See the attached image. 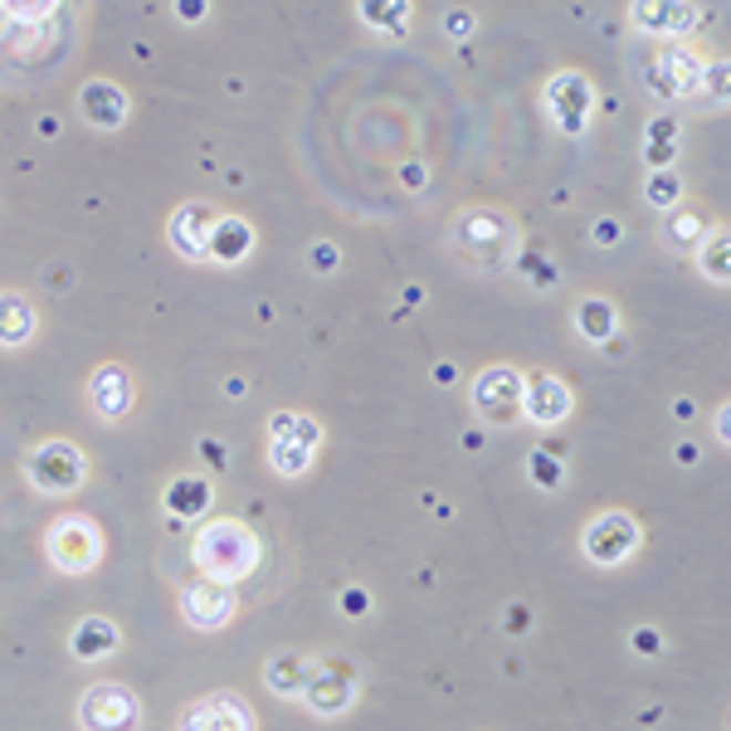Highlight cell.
Listing matches in <instances>:
<instances>
[{"label":"cell","instance_id":"1","mask_svg":"<svg viewBox=\"0 0 731 731\" xmlns=\"http://www.w3.org/2000/svg\"><path fill=\"white\" fill-rule=\"evenodd\" d=\"M195 560H200L205 576L235 580V576H244V570H254L259 542H254L239 522H215V527H205L200 536H195Z\"/></svg>","mask_w":731,"mask_h":731},{"label":"cell","instance_id":"2","mask_svg":"<svg viewBox=\"0 0 731 731\" xmlns=\"http://www.w3.org/2000/svg\"><path fill=\"white\" fill-rule=\"evenodd\" d=\"M454 244L469 254L473 264H503L507 244H512V225H507L503 210H493V205H473V210L459 215Z\"/></svg>","mask_w":731,"mask_h":731},{"label":"cell","instance_id":"3","mask_svg":"<svg viewBox=\"0 0 731 731\" xmlns=\"http://www.w3.org/2000/svg\"><path fill=\"white\" fill-rule=\"evenodd\" d=\"M317 439H322V430H317V420H308V414H274L268 420V459H274L278 473H302L317 449Z\"/></svg>","mask_w":731,"mask_h":731},{"label":"cell","instance_id":"4","mask_svg":"<svg viewBox=\"0 0 731 731\" xmlns=\"http://www.w3.org/2000/svg\"><path fill=\"white\" fill-rule=\"evenodd\" d=\"M30 483L44 487V493H73L83 483V454L64 439H49L30 459Z\"/></svg>","mask_w":731,"mask_h":731},{"label":"cell","instance_id":"5","mask_svg":"<svg viewBox=\"0 0 731 731\" xmlns=\"http://www.w3.org/2000/svg\"><path fill=\"white\" fill-rule=\"evenodd\" d=\"M546 107H552V117H556L560 132L580 137L585 122H590V107H595L590 79H585V73H556V79L546 83Z\"/></svg>","mask_w":731,"mask_h":731},{"label":"cell","instance_id":"6","mask_svg":"<svg viewBox=\"0 0 731 731\" xmlns=\"http://www.w3.org/2000/svg\"><path fill=\"white\" fill-rule=\"evenodd\" d=\"M473 405L493 424H512L522 410V375L512 366H487L478 375V385H473Z\"/></svg>","mask_w":731,"mask_h":731},{"label":"cell","instance_id":"7","mask_svg":"<svg viewBox=\"0 0 731 731\" xmlns=\"http://www.w3.org/2000/svg\"><path fill=\"white\" fill-rule=\"evenodd\" d=\"M83 727L89 731H132L137 727V698H132L127 688H117V682H97L89 688V698H83Z\"/></svg>","mask_w":731,"mask_h":731},{"label":"cell","instance_id":"8","mask_svg":"<svg viewBox=\"0 0 731 731\" xmlns=\"http://www.w3.org/2000/svg\"><path fill=\"white\" fill-rule=\"evenodd\" d=\"M634 546H639V522L625 517V512H605V517H595L585 527V552H590V560H600V566L625 560Z\"/></svg>","mask_w":731,"mask_h":731},{"label":"cell","instance_id":"9","mask_svg":"<svg viewBox=\"0 0 731 731\" xmlns=\"http://www.w3.org/2000/svg\"><path fill=\"white\" fill-rule=\"evenodd\" d=\"M97 552H103V542H97V532L83 517H64L49 527V556H54V566L89 570L97 560Z\"/></svg>","mask_w":731,"mask_h":731},{"label":"cell","instance_id":"10","mask_svg":"<svg viewBox=\"0 0 731 731\" xmlns=\"http://www.w3.org/2000/svg\"><path fill=\"white\" fill-rule=\"evenodd\" d=\"M215 210L205 200H191L181 205L176 215H171V244H176L181 254H186L191 264H205L210 259V229H215Z\"/></svg>","mask_w":731,"mask_h":731},{"label":"cell","instance_id":"11","mask_svg":"<svg viewBox=\"0 0 731 731\" xmlns=\"http://www.w3.org/2000/svg\"><path fill=\"white\" fill-rule=\"evenodd\" d=\"M181 609H186V619L195 629H219V625H229V615H235V595H229L219 580H191L186 595H181Z\"/></svg>","mask_w":731,"mask_h":731},{"label":"cell","instance_id":"12","mask_svg":"<svg viewBox=\"0 0 731 731\" xmlns=\"http://www.w3.org/2000/svg\"><path fill=\"white\" fill-rule=\"evenodd\" d=\"M181 731H254V722H249V712H244L239 698L215 692V698H200L195 707H186Z\"/></svg>","mask_w":731,"mask_h":731},{"label":"cell","instance_id":"13","mask_svg":"<svg viewBox=\"0 0 731 731\" xmlns=\"http://www.w3.org/2000/svg\"><path fill=\"white\" fill-rule=\"evenodd\" d=\"M702 73H707V64L698 54H688V49H668V54L658 59V69H649V83H653L658 97H682V93L698 89Z\"/></svg>","mask_w":731,"mask_h":731},{"label":"cell","instance_id":"14","mask_svg":"<svg viewBox=\"0 0 731 731\" xmlns=\"http://www.w3.org/2000/svg\"><path fill=\"white\" fill-rule=\"evenodd\" d=\"M522 410L536 424H560L570 414V390L556 375H532V385H522Z\"/></svg>","mask_w":731,"mask_h":731},{"label":"cell","instance_id":"15","mask_svg":"<svg viewBox=\"0 0 731 731\" xmlns=\"http://www.w3.org/2000/svg\"><path fill=\"white\" fill-rule=\"evenodd\" d=\"M89 400H93V410L103 414V420H122V414L132 410V375L122 371V366H103V371H93Z\"/></svg>","mask_w":731,"mask_h":731},{"label":"cell","instance_id":"16","mask_svg":"<svg viewBox=\"0 0 731 731\" xmlns=\"http://www.w3.org/2000/svg\"><path fill=\"white\" fill-rule=\"evenodd\" d=\"M79 107L93 127H122V117H127V93L107 79H93V83H83Z\"/></svg>","mask_w":731,"mask_h":731},{"label":"cell","instance_id":"17","mask_svg":"<svg viewBox=\"0 0 731 731\" xmlns=\"http://www.w3.org/2000/svg\"><path fill=\"white\" fill-rule=\"evenodd\" d=\"M308 702H312V712H322V717H332L341 712V707L351 702V673L347 668H337V663H322V668H312V678H308Z\"/></svg>","mask_w":731,"mask_h":731},{"label":"cell","instance_id":"18","mask_svg":"<svg viewBox=\"0 0 731 731\" xmlns=\"http://www.w3.org/2000/svg\"><path fill=\"white\" fill-rule=\"evenodd\" d=\"M249 244H254V229L244 225V219H235V215L215 219V229H210V259H219V264H239L244 254H249Z\"/></svg>","mask_w":731,"mask_h":731},{"label":"cell","instance_id":"19","mask_svg":"<svg viewBox=\"0 0 731 731\" xmlns=\"http://www.w3.org/2000/svg\"><path fill=\"white\" fill-rule=\"evenodd\" d=\"M34 332V308L20 292H0V347H24Z\"/></svg>","mask_w":731,"mask_h":731},{"label":"cell","instance_id":"20","mask_svg":"<svg viewBox=\"0 0 731 731\" xmlns=\"http://www.w3.org/2000/svg\"><path fill=\"white\" fill-rule=\"evenodd\" d=\"M205 507H210V483L205 478H176L166 487V512L171 517L186 522V517H200Z\"/></svg>","mask_w":731,"mask_h":731},{"label":"cell","instance_id":"21","mask_svg":"<svg viewBox=\"0 0 731 731\" xmlns=\"http://www.w3.org/2000/svg\"><path fill=\"white\" fill-rule=\"evenodd\" d=\"M615 302H605V298H585L580 308H576V332L585 341H609L615 337Z\"/></svg>","mask_w":731,"mask_h":731},{"label":"cell","instance_id":"22","mask_svg":"<svg viewBox=\"0 0 731 731\" xmlns=\"http://www.w3.org/2000/svg\"><path fill=\"white\" fill-rule=\"evenodd\" d=\"M113 644H117V629H113V619H103V615H89L79 629H73V653L79 658H103Z\"/></svg>","mask_w":731,"mask_h":731},{"label":"cell","instance_id":"23","mask_svg":"<svg viewBox=\"0 0 731 731\" xmlns=\"http://www.w3.org/2000/svg\"><path fill=\"white\" fill-rule=\"evenodd\" d=\"M629 16L658 34H678V30H688V24H698V10L692 6H634Z\"/></svg>","mask_w":731,"mask_h":731},{"label":"cell","instance_id":"24","mask_svg":"<svg viewBox=\"0 0 731 731\" xmlns=\"http://www.w3.org/2000/svg\"><path fill=\"white\" fill-rule=\"evenodd\" d=\"M308 678H312V668L302 663L298 653H278L274 663H268V688L284 692V698H292V692L308 688Z\"/></svg>","mask_w":731,"mask_h":731},{"label":"cell","instance_id":"25","mask_svg":"<svg viewBox=\"0 0 731 731\" xmlns=\"http://www.w3.org/2000/svg\"><path fill=\"white\" fill-rule=\"evenodd\" d=\"M644 156L653 166H668L678 156V122L673 117H653L649 132H644Z\"/></svg>","mask_w":731,"mask_h":731},{"label":"cell","instance_id":"26","mask_svg":"<svg viewBox=\"0 0 731 731\" xmlns=\"http://www.w3.org/2000/svg\"><path fill=\"white\" fill-rule=\"evenodd\" d=\"M707 235V219L698 210H678L673 219L663 225V239H668V249H692Z\"/></svg>","mask_w":731,"mask_h":731},{"label":"cell","instance_id":"27","mask_svg":"<svg viewBox=\"0 0 731 731\" xmlns=\"http://www.w3.org/2000/svg\"><path fill=\"white\" fill-rule=\"evenodd\" d=\"M702 274L717 278V284H727V278H731V239L722 235V229L707 239V249H702Z\"/></svg>","mask_w":731,"mask_h":731},{"label":"cell","instance_id":"28","mask_svg":"<svg viewBox=\"0 0 731 731\" xmlns=\"http://www.w3.org/2000/svg\"><path fill=\"white\" fill-rule=\"evenodd\" d=\"M678 200H682V181L673 176V171H658V176H649V205H658V210H673Z\"/></svg>","mask_w":731,"mask_h":731},{"label":"cell","instance_id":"29","mask_svg":"<svg viewBox=\"0 0 731 731\" xmlns=\"http://www.w3.org/2000/svg\"><path fill=\"white\" fill-rule=\"evenodd\" d=\"M522 278H532L536 288H552V284H556V268L546 264V254H542V249H536V254L527 249V254H522Z\"/></svg>","mask_w":731,"mask_h":731},{"label":"cell","instance_id":"30","mask_svg":"<svg viewBox=\"0 0 731 731\" xmlns=\"http://www.w3.org/2000/svg\"><path fill=\"white\" fill-rule=\"evenodd\" d=\"M361 20L390 24V34H400V24L410 20V6H361Z\"/></svg>","mask_w":731,"mask_h":731},{"label":"cell","instance_id":"31","mask_svg":"<svg viewBox=\"0 0 731 731\" xmlns=\"http://www.w3.org/2000/svg\"><path fill=\"white\" fill-rule=\"evenodd\" d=\"M308 259H312V268H317V274H332V268L341 264V254H337V244H312V254H308Z\"/></svg>","mask_w":731,"mask_h":731},{"label":"cell","instance_id":"32","mask_svg":"<svg viewBox=\"0 0 731 731\" xmlns=\"http://www.w3.org/2000/svg\"><path fill=\"white\" fill-rule=\"evenodd\" d=\"M532 478H536V483H546V487H552V483L560 478V463H556L552 454H532Z\"/></svg>","mask_w":731,"mask_h":731},{"label":"cell","instance_id":"33","mask_svg":"<svg viewBox=\"0 0 731 731\" xmlns=\"http://www.w3.org/2000/svg\"><path fill=\"white\" fill-rule=\"evenodd\" d=\"M634 649H639V653H658V649H663V639H658V629H634Z\"/></svg>","mask_w":731,"mask_h":731},{"label":"cell","instance_id":"34","mask_svg":"<svg viewBox=\"0 0 731 731\" xmlns=\"http://www.w3.org/2000/svg\"><path fill=\"white\" fill-rule=\"evenodd\" d=\"M619 219H595V244H619Z\"/></svg>","mask_w":731,"mask_h":731},{"label":"cell","instance_id":"35","mask_svg":"<svg viewBox=\"0 0 731 731\" xmlns=\"http://www.w3.org/2000/svg\"><path fill=\"white\" fill-rule=\"evenodd\" d=\"M200 454L210 469H225V444H215V439H200Z\"/></svg>","mask_w":731,"mask_h":731},{"label":"cell","instance_id":"36","mask_svg":"<svg viewBox=\"0 0 731 731\" xmlns=\"http://www.w3.org/2000/svg\"><path fill=\"white\" fill-rule=\"evenodd\" d=\"M449 34H454V40H463V34H469V16H463V10H459V16H454V10H449Z\"/></svg>","mask_w":731,"mask_h":731},{"label":"cell","instance_id":"37","mask_svg":"<svg viewBox=\"0 0 731 731\" xmlns=\"http://www.w3.org/2000/svg\"><path fill=\"white\" fill-rule=\"evenodd\" d=\"M507 629H512V634L527 629V609H522V605H512V609H507Z\"/></svg>","mask_w":731,"mask_h":731},{"label":"cell","instance_id":"38","mask_svg":"<svg viewBox=\"0 0 731 731\" xmlns=\"http://www.w3.org/2000/svg\"><path fill=\"white\" fill-rule=\"evenodd\" d=\"M341 605H347L351 615H361V609H366V595H361V590H341Z\"/></svg>","mask_w":731,"mask_h":731}]
</instances>
